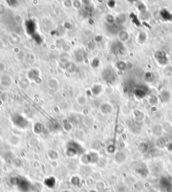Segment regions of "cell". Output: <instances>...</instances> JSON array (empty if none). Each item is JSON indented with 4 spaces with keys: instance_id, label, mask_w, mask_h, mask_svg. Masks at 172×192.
Wrapping results in <instances>:
<instances>
[{
    "instance_id": "7a4b0ae2",
    "label": "cell",
    "mask_w": 172,
    "mask_h": 192,
    "mask_svg": "<svg viewBox=\"0 0 172 192\" xmlns=\"http://www.w3.org/2000/svg\"><path fill=\"white\" fill-rule=\"evenodd\" d=\"M126 159V155H124V153H118L116 155V162L118 163H124L125 160Z\"/></svg>"
},
{
    "instance_id": "6da1fadb",
    "label": "cell",
    "mask_w": 172,
    "mask_h": 192,
    "mask_svg": "<svg viewBox=\"0 0 172 192\" xmlns=\"http://www.w3.org/2000/svg\"><path fill=\"white\" fill-rule=\"evenodd\" d=\"M160 187L163 192H172V183L166 177H163L161 179Z\"/></svg>"
}]
</instances>
